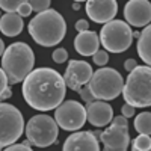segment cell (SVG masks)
I'll return each instance as SVG.
<instances>
[{
	"mask_svg": "<svg viewBox=\"0 0 151 151\" xmlns=\"http://www.w3.org/2000/svg\"><path fill=\"white\" fill-rule=\"evenodd\" d=\"M124 17L130 26L142 27L151 23V2L148 0H130L124 6Z\"/></svg>",
	"mask_w": 151,
	"mask_h": 151,
	"instance_id": "12",
	"label": "cell"
},
{
	"mask_svg": "<svg viewBox=\"0 0 151 151\" xmlns=\"http://www.w3.org/2000/svg\"><path fill=\"white\" fill-rule=\"evenodd\" d=\"M32 6H30V3H29V0H24V2H23V5H21V8L18 9V12H17V14L20 15V17H29L30 14H32Z\"/></svg>",
	"mask_w": 151,
	"mask_h": 151,
	"instance_id": "27",
	"label": "cell"
},
{
	"mask_svg": "<svg viewBox=\"0 0 151 151\" xmlns=\"http://www.w3.org/2000/svg\"><path fill=\"white\" fill-rule=\"evenodd\" d=\"M125 103L133 107L151 106V67L139 65L129 73L122 91Z\"/></svg>",
	"mask_w": 151,
	"mask_h": 151,
	"instance_id": "4",
	"label": "cell"
},
{
	"mask_svg": "<svg viewBox=\"0 0 151 151\" xmlns=\"http://www.w3.org/2000/svg\"><path fill=\"white\" fill-rule=\"evenodd\" d=\"M24 0H2L0 8L5 11V14H17L18 9L21 8Z\"/></svg>",
	"mask_w": 151,
	"mask_h": 151,
	"instance_id": "21",
	"label": "cell"
},
{
	"mask_svg": "<svg viewBox=\"0 0 151 151\" xmlns=\"http://www.w3.org/2000/svg\"><path fill=\"white\" fill-rule=\"evenodd\" d=\"M6 48H8V47H5V42H3V41H0V53H2V56L5 55Z\"/></svg>",
	"mask_w": 151,
	"mask_h": 151,
	"instance_id": "32",
	"label": "cell"
},
{
	"mask_svg": "<svg viewBox=\"0 0 151 151\" xmlns=\"http://www.w3.org/2000/svg\"><path fill=\"white\" fill-rule=\"evenodd\" d=\"M0 124H2V134H0V147L8 148L14 145L20 139L24 129V119L21 112L12 104L2 103L0 106Z\"/></svg>",
	"mask_w": 151,
	"mask_h": 151,
	"instance_id": "8",
	"label": "cell"
},
{
	"mask_svg": "<svg viewBox=\"0 0 151 151\" xmlns=\"http://www.w3.org/2000/svg\"><path fill=\"white\" fill-rule=\"evenodd\" d=\"M118 12V3L115 0H89L86 2V14L94 23H110Z\"/></svg>",
	"mask_w": 151,
	"mask_h": 151,
	"instance_id": "13",
	"label": "cell"
},
{
	"mask_svg": "<svg viewBox=\"0 0 151 151\" xmlns=\"http://www.w3.org/2000/svg\"><path fill=\"white\" fill-rule=\"evenodd\" d=\"M33 50L26 42H14L8 45L5 55L2 56V71L8 76L11 85L26 80L33 71Z\"/></svg>",
	"mask_w": 151,
	"mask_h": 151,
	"instance_id": "3",
	"label": "cell"
},
{
	"mask_svg": "<svg viewBox=\"0 0 151 151\" xmlns=\"http://www.w3.org/2000/svg\"><path fill=\"white\" fill-rule=\"evenodd\" d=\"M76 30H77L79 33H82V32H86V30H89V21H86V20H77L76 21Z\"/></svg>",
	"mask_w": 151,
	"mask_h": 151,
	"instance_id": "29",
	"label": "cell"
},
{
	"mask_svg": "<svg viewBox=\"0 0 151 151\" xmlns=\"http://www.w3.org/2000/svg\"><path fill=\"white\" fill-rule=\"evenodd\" d=\"M134 129L139 134H151V112H142L134 118Z\"/></svg>",
	"mask_w": 151,
	"mask_h": 151,
	"instance_id": "19",
	"label": "cell"
},
{
	"mask_svg": "<svg viewBox=\"0 0 151 151\" xmlns=\"http://www.w3.org/2000/svg\"><path fill=\"white\" fill-rule=\"evenodd\" d=\"M133 41V30L127 21L113 20L101 27L100 42L110 53H122L129 50Z\"/></svg>",
	"mask_w": 151,
	"mask_h": 151,
	"instance_id": "6",
	"label": "cell"
},
{
	"mask_svg": "<svg viewBox=\"0 0 151 151\" xmlns=\"http://www.w3.org/2000/svg\"><path fill=\"white\" fill-rule=\"evenodd\" d=\"M92 60H94L95 65H98V67L103 68L107 62H109V55H107L106 50H98V52L92 56Z\"/></svg>",
	"mask_w": 151,
	"mask_h": 151,
	"instance_id": "24",
	"label": "cell"
},
{
	"mask_svg": "<svg viewBox=\"0 0 151 151\" xmlns=\"http://www.w3.org/2000/svg\"><path fill=\"white\" fill-rule=\"evenodd\" d=\"M132 151H137V150H134V148H132ZM148 151H151V150H148Z\"/></svg>",
	"mask_w": 151,
	"mask_h": 151,
	"instance_id": "33",
	"label": "cell"
},
{
	"mask_svg": "<svg viewBox=\"0 0 151 151\" xmlns=\"http://www.w3.org/2000/svg\"><path fill=\"white\" fill-rule=\"evenodd\" d=\"M59 136V125L55 118L48 115H35L26 125L27 141L40 148L53 145Z\"/></svg>",
	"mask_w": 151,
	"mask_h": 151,
	"instance_id": "7",
	"label": "cell"
},
{
	"mask_svg": "<svg viewBox=\"0 0 151 151\" xmlns=\"http://www.w3.org/2000/svg\"><path fill=\"white\" fill-rule=\"evenodd\" d=\"M92 76H94L92 67L88 62L71 59L65 70L64 80L67 83V88H70L71 91L79 92L85 85H89Z\"/></svg>",
	"mask_w": 151,
	"mask_h": 151,
	"instance_id": "11",
	"label": "cell"
},
{
	"mask_svg": "<svg viewBox=\"0 0 151 151\" xmlns=\"http://www.w3.org/2000/svg\"><path fill=\"white\" fill-rule=\"evenodd\" d=\"M100 142H103V151H127L130 145V133L127 118L122 115L115 116L106 130L98 133Z\"/></svg>",
	"mask_w": 151,
	"mask_h": 151,
	"instance_id": "9",
	"label": "cell"
},
{
	"mask_svg": "<svg viewBox=\"0 0 151 151\" xmlns=\"http://www.w3.org/2000/svg\"><path fill=\"white\" fill-rule=\"evenodd\" d=\"M29 3L32 6V9L38 14H41V12H45L50 9V2L48 0H29Z\"/></svg>",
	"mask_w": 151,
	"mask_h": 151,
	"instance_id": "23",
	"label": "cell"
},
{
	"mask_svg": "<svg viewBox=\"0 0 151 151\" xmlns=\"http://www.w3.org/2000/svg\"><path fill=\"white\" fill-rule=\"evenodd\" d=\"M137 67H139V65H137V62H136L134 59H130V58H129L127 60L124 62V70H127L129 73H132V71L136 70Z\"/></svg>",
	"mask_w": 151,
	"mask_h": 151,
	"instance_id": "31",
	"label": "cell"
},
{
	"mask_svg": "<svg viewBox=\"0 0 151 151\" xmlns=\"http://www.w3.org/2000/svg\"><path fill=\"white\" fill-rule=\"evenodd\" d=\"M24 27L23 17L18 14H5L0 18V30L5 36H17Z\"/></svg>",
	"mask_w": 151,
	"mask_h": 151,
	"instance_id": "17",
	"label": "cell"
},
{
	"mask_svg": "<svg viewBox=\"0 0 151 151\" xmlns=\"http://www.w3.org/2000/svg\"><path fill=\"white\" fill-rule=\"evenodd\" d=\"M52 58H53V60L56 62V64H64V62H67V59H68V52L65 48H56L53 52V55H52Z\"/></svg>",
	"mask_w": 151,
	"mask_h": 151,
	"instance_id": "26",
	"label": "cell"
},
{
	"mask_svg": "<svg viewBox=\"0 0 151 151\" xmlns=\"http://www.w3.org/2000/svg\"><path fill=\"white\" fill-rule=\"evenodd\" d=\"M132 148L137 151H148L151 150V137L147 134H139L132 141Z\"/></svg>",
	"mask_w": 151,
	"mask_h": 151,
	"instance_id": "20",
	"label": "cell"
},
{
	"mask_svg": "<svg viewBox=\"0 0 151 151\" xmlns=\"http://www.w3.org/2000/svg\"><path fill=\"white\" fill-rule=\"evenodd\" d=\"M137 55L145 62L148 67H151V24L147 26L137 40Z\"/></svg>",
	"mask_w": 151,
	"mask_h": 151,
	"instance_id": "18",
	"label": "cell"
},
{
	"mask_svg": "<svg viewBox=\"0 0 151 151\" xmlns=\"http://www.w3.org/2000/svg\"><path fill=\"white\" fill-rule=\"evenodd\" d=\"M62 151H100V144L94 132H76L70 134Z\"/></svg>",
	"mask_w": 151,
	"mask_h": 151,
	"instance_id": "14",
	"label": "cell"
},
{
	"mask_svg": "<svg viewBox=\"0 0 151 151\" xmlns=\"http://www.w3.org/2000/svg\"><path fill=\"white\" fill-rule=\"evenodd\" d=\"M100 36L92 32V30H86L82 32L76 36L74 40V48L76 52L82 56H94L98 52V47H100Z\"/></svg>",
	"mask_w": 151,
	"mask_h": 151,
	"instance_id": "16",
	"label": "cell"
},
{
	"mask_svg": "<svg viewBox=\"0 0 151 151\" xmlns=\"http://www.w3.org/2000/svg\"><path fill=\"white\" fill-rule=\"evenodd\" d=\"M79 95L82 97V100L86 103V104H91V103H94L95 101V97H94V94L91 92V89H89V86H83L82 89L79 91Z\"/></svg>",
	"mask_w": 151,
	"mask_h": 151,
	"instance_id": "25",
	"label": "cell"
},
{
	"mask_svg": "<svg viewBox=\"0 0 151 151\" xmlns=\"http://www.w3.org/2000/svg\"><path fill=\"white\" fill-rule=\"evenodd\" d=\"M3 151H33V150L30 148V145H26V144H14L5 148Z\"/></svg>",
	"mask_w": 151,
	"mask_h": 151,
	"instance_id": "28",
	"label": "cell"
},
{
	"mask_svg": "<svg viewBox=\"0 0 151 151\" xmlns=\"http://www.w3.org/2000/svg\"><path fill=\"white\" fill-rule=\"evenodd\" d=\"M121 115H122L124 118H132V116L134 115V107L125 103V104L121 107Z\"/></svg>",
	"mask_w": 151,
	"mask_h": 151,
	"instance_id": "30",
	"label": "cell"
},
{
	"mask_svg": "<svg viewBox=\"0 0 151 151\" xmlns=\"http://www.w3.org/2000/svg\"><path fill=\"white\" fill-rule=\"evenodd\" d=\"M11 95H12V91L9 88V79L3 71H0V97H2V100H6Z\"/></svg>",
	"mask_w": 151,
	"mask_h": 151,
	"instance_id": "22",
	"label": "cell"
},
{
	"mask_svg": "<svg viewBox=\"0 0 151 151\" xmlns=\"http://www.w3.org/2000/svg\"><path fill=\"white\" fill-rule=\"evenodd\" d=\"M55 119L59 127L67 132L80 130L88 121L86 107L76 100H67L55 110Z\"/></svg>",
	"mask_w": 151,
	"mask_h": 151,
	"instance_id": "10",
	"label": "cell"
},
{
	"mask_svg": "<svg viewBox=\"0 0 151 151\" xmlns=\"http://www.w3.org/2000/svg\"><path fill=\"white\" fill-rule=\"evenodd\" d=\"M27 30L38 45L53 47L64 40L67 33V23L58 11L48 9L29 21Z\"/></svg>",
	"mask_w": 151,
	"mask_h": 151,
	"instance_id": "2",
	"label": "cell"
},
{
	"mask_svg": "<svg viewBox=\"0 0 151 151\" xmlns=\"http://www.w3.org/2000/svg\"><path fill=\"white\" fill-rule=\"evenodd\" d=\"M23 97L32 109L47 112L58 109L65 98L67 83L53 68L42 67L33 70L23 82Z\"/></svg>",
	"mask_w": 151,
	"mask_h": 151,
	"instance_id": "1",
	"label": "cell"
},
{
	"mask_svg": "<svg viewBox=\"0 0 151 151\" xmlns=\"http://www.w3.org/2000/svg\"><path fill=\"white\" fill-rule=\"evenodd\" d=\"M86 115L88 122L92 124L94 127H104L115 118L112 106L106 101H100V100L86 106Z\"/></svg>",
	"mask_w": 151,
	"mask_h": 151,
	"instance_id": "15",
	"label": "cell"
},
{
	"mask_svg": "<svg viewBox=\"0 0 151 151\" xmlns=\"http://www.w3.org/2000/svg\"><path fill=\"white\" fill-rule=\"evenodd\" d=\"M124 83L125 82L122 76L115 68L103 67L94 73L88 86L97 100L109 101V100H115L119 94H122Z\"/></svg>",
	"mask_w": 151,
	"mask_h": 151,
	"instance_id": "5",
	"label": "cell"
}]
</instances>
